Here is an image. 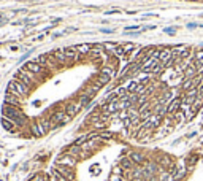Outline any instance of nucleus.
<instances>
[{"label": "nucleus", "instance_id": "25", "mask_svg": "<svg viewBox=\"0 0 203 181\" xmlns=\"http://www.w3.org/2000/svg\"><path fill=\"white\" fill-rule=\"evenodd\" d=\"M192 87H198L195 84V80L192 78V80H184L183 78V83H181V86H179V89H181V92H186V91H189V89H192Z\"/></svg>", "mask_w": 203, "mask_h": 181}, {"label": "nucleus", "instance_id": "21", "mask_svg": "<svg viewBox=\"0 0 203 181\" xmlns=\"http://www.w3.org/2000/svg\"><path fill=\"white\" fill-rule=\"evenodd\" d=\"M2 127L5 129V130H8V132H16L19 129L13 121L8 119V118H5V116H2Z\"/></svg>", "mask_w": 203, "mask_h": 181}, {"label": "nucleus", "instance_id": "17", "mask_svg": "<svg viewBox=\"0 0 203 181\" xmlns=\"http://www.w3.org/2000/svg\"><path fill=\"white\" fill-rule=\"evenodd\" d=\"M56 170H57L62 176H65L68 181H73L75 179V173H73V168H68V167H64V165H56Z\"/></svg>", "mask_w": 203, "mask_h": 181}, {"label": "nucleus", "instance_id": "28", "mask_svg": "<svg viewBox=\"0 0 203 181\" xmlns=\"http://www.w3.org/2000/svg\"><path fill=\"white\" fill-rule=\"evenodd\" d=\"M103 46H105V51L108 54H113L114 53V49L119 46V43H114V41H106V43H103Z\"/></svg>", "mask_w": 203, "mask_h": 181}, {"label": "nucleus", "instance_id": "2", "mask_svg": "<svg viewBox=\"0 0 203 181\" xmlns=\"http://www.w3.org/2000/svg\"><path fill=\"white\" fill-rule=\"evenodd\" d=\"M53 129H57L56 127V124H53L51 119H37L30 124V133L33 137H43V135H46L49 130H53Z\"/></svg>", "mask_w": 203, "mask_h": 181}, {"label": "nucleus", "instance_id": "20", "mask_svg": "<svg viewBox=\"0 0 203 181\" xmlns=\"http://www.w3.org/2000/svg\"><path fill=\"white\" fill-rule=\"evenodd\" d=\"M119 167L122 168L124 172H130L133 170V167H135V164L130 161V157H121V161H119Z\"/></svg>", "mask_w": 203, "mask_h": 181}, {"label": "nucleus", "instance_id": "37", "mask_svg": "<svg viewBox=\"0 0 203 181\" xmlns=\"http://www.w3.org/2000/svg\"><path fill=\"white\" fill-rule=\"evenodd\" d=\"M133 29H138V26H129L126 30H133Z\"/></svg>", "mask_w": 203, "mask_h": 181}, {"label": "nucleus", "instance_id": "14", "mask_svg": "<svg viewBox=\"0 0 203 181\" xmlns=\"http://www.w3.org/2000/svg\"><path fill=\"white\" fill-rule=\"evenodd\" d=\"M76 53L80 54V60H83L84 57H87L92 51V44H87V43H81V44H76L75 46Z\"/></svg>", "mask_w": 203, "mask_h": 181}, {"label": "nucleus", "instance_id": "36", "mask_svg": "<svg viewBox=\"0 0 203 181\" xmlns=\"http://www.w3.org/2000/svg\"><path fill=\"white\" fill-rule=\"evenodd\" d=\"M114 13H121L119 10H111V11H106V14H114Z\"/></svg>", "mask_w": 203, "mask_h": 181}, {"label": "nucleus", "instance_id": "35", "mask_svg": "<svg viewBox=\"0 0 203 181\" xmlns=\"http://www.w3.org/2000/svg\"><path fill=\"white\" fill-rule=\"evenodd\" d=\"M165 33H168V35H174V33H176V27H167Z\"/></svg>", "mask_w": 203, "mask_h": 181}, {"label": "nucleus", "instance_id": "32", "mask_svg": "<svg viewBox=\"0 0 203 181\" xmlns=\"http://www.w3.org/2000/svg\"><path fill=\"white\" fill-rule=\"evenodd\" d=\"M53 179H54V181H68L65 176H62V175H60L57 170H56V168L53 170Z\"/></svg>", "mask_w": 203, "mask_h": 181}, {"label": "nucleus", "instance_id": "34", "mask_svg": "<svg viewBox=\"0 0 203 181\" xmlns=\"http://www.w3.org/2000/svg\"><path fill=\"white\" fill-rule=\"evenodd\" d=\"M110 181H124V178H122V175H116V173H113V175H111V178H110Z\"/></svg>", "mask_w": 203, "mask_h": 181}, {"label": "nucleus", "instance_id": "43", "mask_svg": "<svg viewBox=\"0 0 203 181\" xmlns=\"http://www.w3.org/2000/svg\"><path fill=\"white\" fill-rule=\"evenodd\" d=\"M0 60H2V57H0Z\"/></svg>", "mask_w": 203, "mask_h": 181}, {"label": "nucleus", "instance_id": "41", "mask_svg": "<svg viewBox=\"0 0 203 181\" xmlns=\"http://www.w3.org/2000/svg\"><path fill=\"white\" fill-rule=\"evenodd\" d=\"M195 135H197V132H192V133L187 135V138H192V137H195Z\"/></svg>", "mask_w": 203, "mask_h": 181}, {"label": "nucleus", "instance_id": "7", "mask_svg": "<svg viewBox=\"0 0 203 181\" xmlns=\"http://www.w3.org/2000/svg\"><path fill=\"white\" fill-rule=\"evenodd\" d=\"M83 108H84V106H83V103H81V100H80V99H75V100L67 102L64 110H65V111H67V113H68V115L73 118V116H76V115H78V113H80Z\"/></svg>", "mask_w": 203, "mask_h": 181}, {"label": "nucleus", "instance_id": "33", "mask_svg": "<svg viewBox=\"0 0 203 181\" xmlns=\"http://www.w3.org/2000/svg\"><path fill=\"white\" fill-rule=\"evenodd\" d=\"M35 60H37V62H38V64H40V65L46 67V54H40V56H38V57H37Z\"/></svg>", "mask_w": 203, "mask_h": 181}, {"label": "nucleus", "instance_id": "9", "mask_svg": "<svg viewBox=\"0 0 203 181\" xmlns=\"http://www.w3.org/2000/svg\"><path fill=\"white\" fill-rule=\"evenodd\" d=\"M76 164V157L70 156L68 152H65V154L59 156L57 159H56V165H64V167H68V168H73Z\"/></svg>", "mask_w": 203, "mask_h": 181}, {"label": "nucleus", "instance_id": "3", "mask_svg": "<svg viewBox=\"0 0 203 181\" xmlns=\"http://www.w3.org/2000/svg\"><path fill=\"white\" fill-rule=\"evenodd\" d=\"M7 91L11 92V94H14V95H18V97H21V99H24V97H27V95L30 94L32 87L27 86L26 83L19 81L18 78H13V80L7 84Z\"/></svg>", "mask_w": 203, "mask_h": 181}, {"label": "nucleus", "instance_id": "24", "mask_svg": "<svg viewBox=\"0 0 203 181\" xmlns=\"http://www.w3.org/2000/svg\"><path fill=\"white\" fill-rule=\"evenodd\" d=\"M67 152H68L70 156H73V157H83V146H78V145L73 143L70 148L67 149Z\"/></svg>", "mask_w": 203, "mask_h": 181}, {"label": "nucleus", "instance_id": "18", "mask_svg": "<svg viewBox=\"0 0 203 181\" xmlns=\"http://www.w3.org/2000/svg\"><path fill=\"white\" fill-rule=\"evenodd\" d=\"M94 80L97 81L102 87H103V86H108V84L111 83V80H113V78H111L110 75H105V73H100V72H98L97 75H95V78H94Z\"/></svg>", "mask_w": 203, "mask_h": 181}, {"label": "nucleus", "instance_id": "30", "mask_svg": "<svg viewBox=\"0 0 203 181\" xmlns=\"http://www.w3.org/2000/svg\"><path fill=\"white\" fill-rule=\"evenodd\" d=\"M98 138L100 140H110V138H113V132H110V130H100L98 132Z\"/></svg>", "mask_w": 203, "mask_h": 181}, {"label": "nucleus", "instance_id": "26", "mask_svg": "<svg viewBox=\"0 0 203 181\" xmlns=\"http://www.w3.org/2000/svg\"><path fill=\"white\" fill-rule=\"evenodd\" d=\"M122 48H124V51H126V54L129 56V60H130V56H132L133 51L137 49V44L132 43V41H127V43H122Z\"/></svg>", "mask_w": 203, "mask_h": 181}, {"label": "nucleus", "instance_id": "16", "mask_svg": "<svg viewBox=\"0 0 203 181\" xmlns=\"http://www.w3.org/2000/svg\"><path fill=\"white\" fill-rule=\"evenodd\" d=\"M59 67H60V64L57 62V59L53 56V53H48L46 54V69L49 72H54V70H57Z\"/></svg>", "mask_w": 203, "mask_h": 181}, {"label": "nucleus", "instance_id": "15", "mask_svg": "<svg viewBox=\"0 0 203 181\" xmlns=\"http://www.w3.org/2000/svg\"><path fill=\"white\" fill-rule=\"evenodd\" d=\"M5 103L7 105H13V106H19L21 108V97H18V95H14V94H11V92H5Z\"/></svg>", "mask_w": 203, "mask_h": 181}, {"label": "nucleus", "instance_id": "6", "mask_svg": "<svg viewBox=\"0 0 203 181\" xmlns=\"http://www.w3.org/2000/svg\"><path fill=\"white\" fill-rule=\"evenodd\" d=\"M49 119L53 121V124H56V127H60V126L68 124L71 121V116L65 110H56V111H53V115H51Z\"/></svg>", "mask_w": 203, "mask_h": 181}, {"label": "nucleus", "instance_id": "1", "mask_svg": "<svg viewBox=\"0 0 203 181\" xmlns=\"http://www.w3.org/2000/svg\"><path fill=\"white\" fill-rule=\"evenodd\" d=\"M2 113H3L5 118L11 119L18 127H24V126H27V124H29V118L24 115V111H22L19 106H13V105L3 103V106H2Z\"/></svg>", "mask_w": 203, "mask_h": 181}, {"label": "nucleus", "instance_id": "38", "mask_svg": "<svg viewBox=\"0 0 203 181\" xmlns=\"http://www.w3.org/2000/svg\"><path fill=\"white\" fill-rule=\"evenodd\" d=\"M102 32H105V33H113L111 29H102Z\"/></svg>", "mask_w": 203, "mask_h": 181}, {"label": "nucleus", "instance_id": "39", "mask_svg": "<svg viewBox=\"0 0 203 181\" xmlns=\"http://www.w3.org/2000/svg\"><path fill=\"white\" fill-rule=\"evenodd\" d=\"M130 181H148V179H144V178H133V179H130Z\"/></svg>", "mask_w": 203, "mask_h": 181}, {"label": "nucleus", "instance_id": "12", "mask_svg": "<svg viewBox=\"0 0 203 181\" xmlns=\"http://www.w3.org/2000/svg\"><path fill=\"white\" fill-rule=\"evenodd\" d=\"M64 53H65V59H67V65H73V64H76L78 60H80V54L76 53V49L75 46L73 48H64Z\"/></svg>", "mask_w": 203, "mask_h": 181}, {"label": "nucleus", "instance_id": "10", "mask_svg": "<svg viewBox=\"0 0 203 181\" xmlns=\"http://www.w3.org/2000/svg\"><path fill=\"white\" fill-rule=\"evenodd\" d=\"M181 103H183V95L174 97L170 103L167 105V116H173L174 113H178L179 108H181Z\"/></svg>", "mask_w": 203, "mask_h": 181}, {"label": "nucleus", "instance_id": "29", "mask_svg": "<svg viewBox=\"0 0 203 181\" xmlns=\"http://www.w3.org/2000/svg\"><path fill=\"white\" fill-rule=\"evenodd\" d=\"M29 181H48V175L46 173H41V172L40 173H35Z\"/></svg>", "mask_w": 203, "mask_h": 181}, {"label": "nucleus", "instance_id": "19", "mask_svg": "<svg viewBox=\"0 0 203 181\" xmlns=\"http://www.w3.org/2000/svg\"><path fill=\"white\" fill-rule=\"evenodd\" d=\"M98 72L100 73H105V75H110L111 78L117 76V69H116V67H113V65H110V64H103V65L100 67Z\"/></svg>", "mask_w": 203, "mask_h": 181}, {"label": "nucleus", "instance_id": "31", "mask_svg": "<svg viewBox=\"0 0 203 181\" xmlns=\"http://www.w3.org/2000/svg\"><path fill=\"white\" fill-rule=\"evenodd\" d=\"M198 60H203V49H197L192 54V62H198Z\"/></svg>", "mask_w": 203, "mask_h": 181}, {"label": "nucleus", "instance_id": "23", "mask_svg": "<svg viewBox=\"0 0 203 181\" xmlns=\"http://www.w3.org/2000/svg\"><path fill=\"white\" fill-rule=\"evenodd\" d=\"M98 91H100V89H98L97 86H94V84L91 83V84H87V86L83 89V92H81V94H84V95H87V97H92V99H94L95 95H97Z\"/></svg>", "mask_w": 203, "mask_h": 181}, {"label": "nucleus", "instance_id": "27", "mask_svg": "<svg viewBox=\"0 0 203 181\" xmlns=\"http://www.w3.org/2000/svg\"><path fill=\"white\" fill-rule=\"evenodd\" d=\"M197 161H198V156H197V154H190L189 157H186L184 164H186V167L190 170V168H194V165L197 164Z\"/></svg>", "mask_w": 203, "mask_h": 181}, {"label": "nucleus", "instance_id": "13", "mask_svg": "<svg viewBox=\"0 0 203 181\" xmlns=\"http://www.w3.org/2000/svg\"><path fill=\"white\" fill-rule=\"evenodd\" d=\"M129 157H130V161L135 164V165H144L146 162V156L143 154L141 151H130L129 152Z\"/></svg>", "mask_w": 203, "mask_h": 181}, {"label": "nucleus", "instance_id": "22", "mask_svg": "<svg viewBox=\"0 0 203 181\" xmlns=\"http://www.w3.org/2000/svg\"><path fill=\"white\" fill-rule=\"evenodd\" d=\"M53 56L56 59H57V62L62 65H67V59H65V53H64V48H57V49H54L53 51Z\"/></svg>", "mask_w": 203, "mask_h": 181}, {"label": "nucleus", "instance_id": "4", "mask_svg": "<svg viewBox=\"0 0 203 181\" xmlns=\"http://www.w3.org/2000/svg\"><path fill=\"white\" fill-rule=\"evenodd\" d=\"M14 78H18L19 81H22V83H26L27 86H37L38 83H41V78L40 76H37V75H33L32 72H29L26 69V67H21V69L16 72V75H14Z\"/></svg>", "mask_w": 203, "mask_h": 181}, {"label": "nucleus", "instance_id": "11", "mask_svg": "<svg viewBox=\"0 0 203 181\" xmlns=\"http://www.w3.org/2000/svg\"><path fill=\"white\" fill-rule=\"evenodd\" d=\"M197 75H198V69L195 67V64L192 62V57H190L187 67H186L184 72H183V78L184 80H192V78H195Z\"/></svg>", "mask_w": 203, "mask_h": 181}, {"label": "nucleus", "instance_id": "5", "mask_svg": "<svg viewBox=\"0 0 203 181\" xmlns=\"http://www.w3.org/2000/svg\"><path fill=\"white\" fill-rule=\"evenodd\" d=\"M24 67H26V69L29 70V72H32L33 75L40 76L41 80H43V78H46V76L49 75V70L46 69V67L40 65V64H38V62H37L35 59H33V60H32V59H30V60H27Z\"/></svg>", "mask_w": 203, "mask_h": 181}, {"label": "nucleus", "instance_id": "8", "mask_svg": "<svg viewBox=\"0 0 203 181\" xmlns=\"http://www.w3.org/2000/svg\"><path fill=\"white\" fill-rule=\"evenodd\" d=\"M157 162H159L160 168H163L165 172L173 173V172H174V168H176V165H174V161H173L168 154H162V156L159 157V159H157Z\"/></svg>", "mask_w": 203, "mask_h": 181}, {"label": "nucleus", "instance_id": "42", "mask_svg": "<svg viewBox=\"0 0 203 181\" xmlns=\"http://www.w3.org/2000/svg\"><path fill=\"white\" fill-rule=\"evenodd\" d=\"M187 2H198V0H187Z\"/></svg>", "mask_w": 203, "mask_h": 181}, {"label": "nucleus", "instance_id": "40", "mask_svg": "<svg viewBox=\"0 0 203 181\" xmlns=\"http://www.w3.org/2000/svg\"><path fill=\"white\" fill-rule=\"evenodd\" d=\"M10 49H11V51H19V49H21V48H19V46H11V48H10Z\"/></svg>", "mask_w": 203, "mask_h": 181}]
</instances>
